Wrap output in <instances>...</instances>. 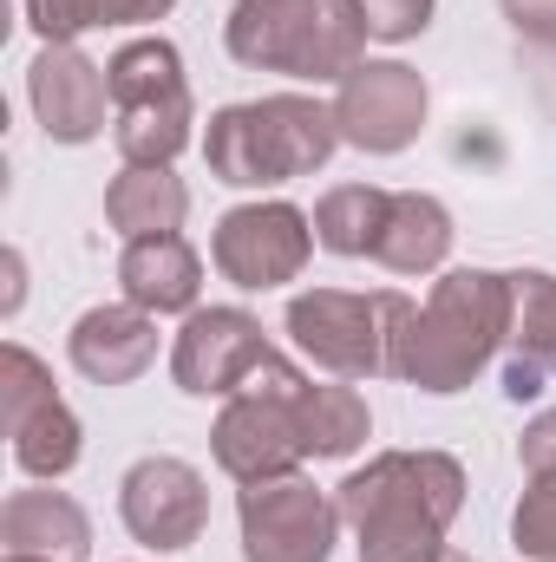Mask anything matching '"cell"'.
Returning <instances> with one entry per match:
<instances>
[{
	"mask_svg": "<svg viewBox=\"0 0 556 562\" xmlns=\"http://www.w3.org/2000/svg\"><path fill=\"white\" fill-rule=\"evenodd\" d=\"M294 419H301V438H308V458H354L374 438V413L354 393V380H334V386L301 380L294 386Z\"/></svg>",
	"mask_w": 556,
	"mask_h": 562,
	"instance_id": "ffe728a7",
	"label": "cell"
},
{
	"mask_svg": "<svg viewBox=\"0 0 556 562\" xmlns=\"http://www.w3.org/2000/svg\"><path fill=\"white\" fill-rule=\"evenodd\" d=\"M236 524H243V562H327L341 537V504L294 471L269 484H243Z\"/></svg>",
	"mask_w": 556,
	"mask_h": 562,
	"instance_id": "9c48e42d",
	"label": "cell"
},
{
	"mask_svg": "<svg viewBox=\"0 0 556 562\" xmlns=\"http://www.w3.org/2000/svg\"><path fill=\"white\" fill-rule=\"evenodd\" d=\"M26 105H33L40 132L53 144H92L105 132L112 79L79 46H40L33 66H26Z\"/></svg>",
	"mask_w": 556,
	"mask_h": 562,
	"instance_id": "5bb4252c",
	"label": "cell"
},
{
	"mask_svg": "<svg viewBox=\"0 0 556 562\" xmlns=\"http://www.w3.org/2000/svg\"><path fill=\"white\" fill-rule=\"evenodd\" d=\"M438 562H471V557H465V550H445V557H438Z\"/></svg>",
	"mask_w": 556,
	"mask_h": 562,
	"instance_id": "f1b7e54d",
	"label": "cell"
},
{
	"mask_svg": "<svg viewBox=\"0 0 556 562\" xmlns=\"http://www.w3.org/2000/svg\"><path fill=\"white\" fill-rule=\"evenodd\" d=\"M269 334L249 307H197L184 314L177 327V347H170V380L190 393V400H236L249 386V373L269 360Z\"/></svg>",
	"mask_w": 556,
	"mask_h": 562,
	"instance_id": "8fae6325",
	"label": "cell"
},
{
	"mask_svg": "<svg viewBox=\"0 0 556 562\" xmlns=\"http://www.w3.org/2000/svg\"><path fill=\"white\" fill-rule=\"evenodd\" d=\"M413 301L400 288L347 294V288H308L288 301V340L334 380H380L393 373V327Z\"/></svg>",
	"mask_w": 556,
	"mask_h": 562,
	"instance_id": "8992f818",
	"label": "cell"
},
{
	"mask_svg": "<svg viewBox=\"0 0 556 562\" xmlns=\"http://www.w3.org/2000/svg\"><path fill=\"white\" fill-rule=\"evenodd\" d=\"M177 0H26V26L40 33V46H79V33L92 26H151Z\"/></svg>",
	"mask_w": 556,
	"mask_h": 562,
	"instance_id": "7402d4cb",
	"label": "cell"
},
{
	"mask_svg": "<svg viewBox=\"0 0 556 562\" xmlns=\"http://www.w3.org/2000/svg\"><path fill=\"white\" fill-rule=\"evenodd\" d=\"M518 464H524L531 477L556 471V413H537V419L524 425V438H518Z\"/></svg>",
	"mask_w": 556,
	"mask_h": 562,
	"instance_id": "484cf974",
	"label": "cell"
},
{
	"mask_svg": "<svg viewBox=\"0 0 556 562\" xmlns=\"http://www.w3.org/2000/svg\"><path fill=\"white\" fill-rule=\"evenodd\" d=\"M511 340V276L498 269H445L425 307H407L393 327V380L419 393H465L491 353Z\"/></svg>",
	"mask_w": 556,
	"mask_h": 562,
	"instance_id": "7a4b0ae2",
	"label": "cell"
},
{
	"mask_svg": "<svg viewBox=\"0 0 556 562\" xmlns=\"http://www.w3.org/2000/svg\"><path fill=\"white\" fill-rule=\"evenodd\" d=\"M504 393L524 406V400H537V393H544V373H537V367H524V360H504Z\"/></svg>",
	"mask_w": 556,
	"mask_h": 562,
	"instance_id": "83f0119b",
	"label": "cell"
},
{
	"mask_svg": "<svg viewBox=\"0 0 556 562\" xmlns=\"http://www.w3.org/2000/svg\"><path fill=\"white\" fill-rule=\"evenodd\" d=\"M334 125L367 157H400L425 132V79L407 59H360L334 92Z\"/></svg>",
	"mask_w": 556,
	"mask_h": 562,
	"instance_id": "7c38bea8",
	"label": "cell"
},
{
	"mask_svg": "<svg viewBox=\"0 0 556 562\" xmlns=\"http://www.w3.org/2000/svg\"><path fill=\"white\" fill-rule=\"evenodd\" d=\"M112 79V138L125 164H177V150L190 144V79H184V53L151 33L125 40L105 59Z\"/></svg>",
	"mask_w": 556,
	"mask_h": 562,
	"instance_id": "5b68a950",
	"label": "cell"
},
{
	"mask_svg": "<svg viewBox=\"0 0 556 562\" xmlns=\"http://www.w3.org/2000/svg\"><path fill=\"white\" fill-rule=\"evenodd\" d=\"M360 0H236L223 46L249 72H288L301 86H341L367 53Z\"/></svg>",
	"mask_w": 556,
	"mask_h": 562,
	"instance_id": "277c9868",
	"label": "cell"
},
{
	"mask_svg": "<svg viewBox=\"0 0 556 562\" xmlns=\"http://www.w3.org/2000/svg\"><path fill=\"white\" fill-rule=\"evenodd\" d=\"M308 373L288 360V353H269L249 386L236 400H223L216 413V431H210V451L216 464L236 477V484H269V477H294L308 464V438H301V419H294V386Z\"/></svg>",
	"mask_w": 556,
	"mask_h": 562,
	"instance_id": "52a82bcc",
	"label": "cell"
},
{
	"mask_svg": "<svg viewBox=\"0 0 556 562\" xmlns=\"http://www.w3.org/2000/svg\"><path fill=\"white\" fill-rule=\"evenodd\" d=\"M504 347H511V360L556 380V276H544V269L511 276V340Z\"/></svg>",
	"mask_w": 556,
	"mask_h": 562,
	"instance_id": "603a6c76",
	"label": "cell"
},
{
	"mask_svg": "<svg viewBox=\"0 0 556 562\" xmlns=\"http://www.w3.org/2000/svg\"><path fill=\"white\" fill-rule=\"evenodd\" d=\"M0 413L13 438V464L26 477H66L86 451V431L73 419V406L53 393V373L40 367V353H26L20 340L0 347Z\"/></svg>",
	"mask_w": 556,
	"mask_h": 562,
	"instance_id": "ba28073f",
	"label": "cell"
},
{
	"mask_svg": "<svg viewBox=\"0 0 556 562\" xmlns=\"http://www.w3.org/2000/svg\"><path fill=\"white\" fill-rule=\"evenodd\" d=\"M504 20L531 46H556V0H504Z\"/></svg>",
	"mask_w": 556,
	"mask_h": 562,
	"instance_id": "4316f807",
	"label": "cell"
},
{
	"mask_svg": "<svg viewBox=\"0 0 556 562\" xmlns=\"http://www.w3.org/2000/svg\"><path fill=\"white\" fill-rule=\"evenodd\" d=\"M190 216V190L170 164H125L112 183H105V223L138 243V236H177Z\"/></svg>",
	"mask_w": 556,
	"mask_h": 562,
	"instance_id": "ac0fdd59",
	"label": "cell"
},
{
	"mask_svg": "<svg viewBox=\"0 0 556 562\" xmlns=\"http://www.w3.org/2000/svg\"><path fill=\"white\" fill-rule=\"evenodd\" d=\"M387 210H393V190L380 183H341L314 203V243L327 256H374L380 229H387Z\"/></svg>",
	"mask_w": 556,
	"mask_h": 562,
	"instance_id": "44dd1931",
	"label": "cell"
},
{
	"mask_svg": "<svg viewBox=\"0 0 556 562\" xmlns=\"http://www.w3.org/2000/svg\"><path fill=\"white\" fill-rule=\"evenodd\" d=\"M511 543L531 562H556V471L531 477V491L511 510Z\"/></svg>",
	"mask_w": 556,
	"mask_h": 562,
	"instance_id": "cb8c5ba5",
	"label": "cell"
},
{
	"mask_svg": "<svg viewBox=\"0 0 556 562\" xmlns=\"http://www.w3.org/2000/svg\"><path fill=\"white\" fill-rule=\"evenodd\" d=\"M0 562H40V557H0Z\"/></svg>",
	"mask_w": 556,
	"mask_h": 562,
	"instance_id": "f546056e",
	"label": "cell"
},
{
	"mask_svg": "<svg viewBox=\"0 0 556 562\" xmlns=\"http://www.w3.org/2000/svg\"><path fill=\"white\" fill-rule=\"evenodd\" d=\"M308 256H314V216H301L294 203H243L210 236L216 276L249 288V294H269L281 281H294L308 269Z\"/></svg>",
	"mask_w": 556,
	"mask_h": 562,
	"instance_id": "30bf717a",
	"label": "cell"
},
{
	"mask_svg": "<svg viewBox=\"0 0 556 562\" xmlns=\"http://www.w3.org/2000/svg\"><path fill=\"white\" fill-rule=\"evenodd\" d=\"M360 13H367V33L374 40H419L425 26H432V0H360Z\"/></svg>",
	"mask_w": 556,
	"mask_h": 562,
	"instance_id": "d4e9b609",
	"label": "cell"
},
{
	"mask_svg": "<svg viewBox=\"0 0 556 562\" xmlns=\"http://www.w3.org/2000/svg\"><path fill=\"white\" fill-rule=\"evenodd\" d=\"M452 210L438 203V196H425V190H393V210H387V229H380V243H374V262L387 269V276H432V269H445V256H452Z\"/></svg>",
	"mask_w": 556,
	"mask_h": 562,
	"instance_id": "d6986e66",
	"label": "cell"
},
{
	"mask_svg": "<svg viewBox=\"0 0 556 562\" xmlns=\"http://www.w3.org/2000/svg\"><path fill=\"white\" fill-rule=\"evenodd\" d=\"M0 543H7V557L86 562L92 557V524L66 491H13L0 504Z\"/></svg>",
	"mask_w": 556,
	"mask_h": 562,
	"instance_id": "2e32d148",
	"label": "cell"
},
{
	"mask_svg": "<svg viewBox=\"0 0 556 562\" xmlns=\"http://www.w3.org/2000/svg\"><path fill=\"white\" fill-rule=\"evenodd\" d=\"M119 288L144 314H197L203 294V262L184 236H138L119 256Z\"/></svg>",
	"mask_w": 556,
	"mask_h": 562,
	"instance_id": "e0dca14e",
	"label": "cell"
},
{
	"mask_svg": "<svg viewBox=\"0 0 556 562\" xmlns=\"http://www.w3.org/2000/svg\"><path fill=\"white\" fill-rule=\"evenodd\" d=\"M66 353H73V367L92 386H132L144 367L157 360V314H144L138 301L86 307L73 321V334H66Z\"/></svg>",
	"mask_w": 556,
	"mask_h": 562,
	"instance_id": "9a60e30c",
	"label": "cell"
},
{
	"mask_svg": "<svg viewBox=\"0 0 556 562\" xmlns=\"http://www.w3.org/2000/svg\"><path fill=\"white\" fill-rule=\"evenodd\" d=\"M119 517L125 530L138 537L144 550H190L210 524V491H203V471L157 451L138 458L125 477H119Z\"/></svg>",
	"mask_w": 556,
	"mask_h": 562,
	"instance_id": "4fadbf2b",
	"label": "cell"
},
{
	"mask_svg": "<svg viewBox=\"0 0 556 562\" xmlns=\"http://www.w3.org/2000/svg\"><path fill=\"white\" fill-rule=\"evenodd\" d=\"M360 562H438L465 510V464L452 451H380L334 484Z\"/></svg>",
	"mask_w": 556,
	"mask_h": 562,
	"instance_id": "6da1fadb",
	"label": "cell"
},
{
	"mask_svg": "<svg viewBox=\"0 0 556 562\" xmlns=\"http://www.w3.org/2000/svg\"><path fill=\"white\" fill-rule=\"evenodd\" d=\"M334 150H341L334 105L308 92H269L249 105H223L203 132V164L230 190H269V183L314 177Z\"/></svg>",
	"mask_w": 556,
	"mask_h": 562,
	"instance_id": "3957f363",
	"label": "cell"
}]
</instances>
